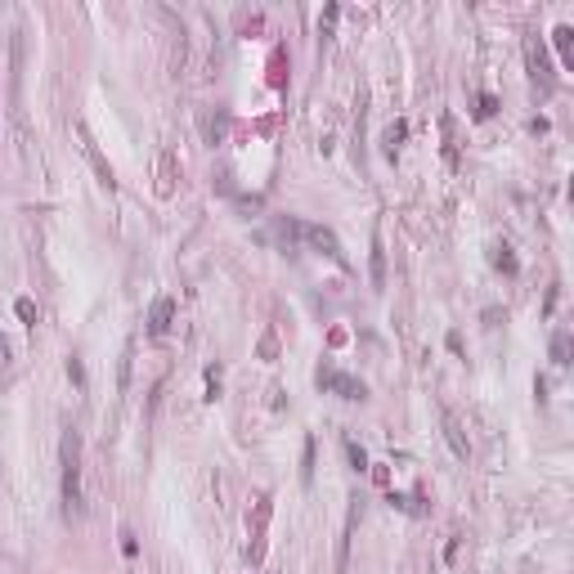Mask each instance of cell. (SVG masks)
I'll use <instances>...</instances> for the list:
<instances>
[{
	"mask_svg": "<svg viewBox=\"0 0 574 574\" xmlns=\"http://www.w3.org/2000/svg\"><path fill=\"white\" fill-rule=\"evenodd\" d=\"M494 265H498L503 274H516V256H512V247H507V243L494 247Z\"/></svg>",
	"mask_w": 574,
	"mask_h": 574,
	"instance_id": "8fae6325",
	"label": "cell"
},
{
	"mask_svg": "<svg viewBox=\"0 0 574 574\" xmlns=\"http://www.w3.org/2000/svg\"><path fill=\"white\" fill-rule=\"evenodd\" d=\"M337 14H341V9H337V5H328V14H323V36L332 32V23H337Z\"/></svg>",
	"mask_w": 574,
	"mask_h": 574,
	"instance_id": "ac0fdd59",
	"label": "cell"
},
{
	"mask_svg": "<svg viewBox=\"0 0 574 574\" xmlns=\"http://www.w3.org/2000/svg\"><path fill=\"white\" fill-rule=\"evenodd\" d=\"M171 314H175V301H171V296H157L153 310H148V332L153 337H162V332L171 328Z\"/></svg>",
	"mask_w": 574,
	"mask_h": 574,
	"instance_id": "8992f818",
	"label": "cell"
},
{
	"mask_svg": "<svg viewBox=\"0 0 574 574\" xmlns=\"http://www.w3.org/2000/svg\"><path fill=\"white\" fill-rule=\"evenodd\" d=\"M287 229H292L296 238H305V243H314L319 252H328L332 261H341V243H337V234H332V229H323V225H305V220H292Z\"/></svg>",
	"mask_w": 574,
	"mask_h": 574,
	"instance_id": "7a4b0ae2",
	"label": "cell"
},
{
	"mask_svg": "<svg viewBox=\"0 0 574 574\" xmlns=\"http://www.w3.org/2000/svg\"><path fill=\"white\" fill-rule=\"evenodd\" d=\"M440 422H444V440H449V449H453L458 458H467V453H471V444H467L462 426H458V417L449 413V408H440Z\"/></svg>",
	"mask_w": 574,
	"mask_h": 574,
	"instance_id": "52a82bcc",
	"label": "cell"
},
{
	"mask_svg": "<svg viewBox=\"0 0 574 574\" xmlns=\"http://www.w3.org/2000/svg\"><path fill=\"white\" fill-rule=\"evenodd\" d=\"M319 386L323 390H337L341 399H363V395H368V386H363V381L346 377V372H337V368H319Z\"/></svg>",
	"mask_w": 574,
	"mask_h": 574,
	"instance_id": "3957f363",
	"label": "cell"
},
{
	"mask_svg": "<svg viewBox=\"0 0 574 574\" xmlns=\"http://www.w3.org/2000/svg\"><path fill=\"white\" fill-rule=\"evenodd\" d=\"M404 135H408V121H390V126H386V148L395 153V144L404 139Z\"/></svg>",
	"mask_w": 574,
	"mask_h": 574,
	"instance_id": "7c38bea8",
	"label": "cell"
},
{
	"mask_svg": "<svg viewBox=\"0 0 574 574\" xmlns=\"http://www.w3.org/2000/svg\"><path fill=\"white\" fill-rule=\"evenodd\" d=\"M525 59H530V76L534 81H543V90H552L557 85V72H552V63H548V50H543V41H525Z\"/></svg>",
	"mask_w": 574,
	"mask_h": 574,
	"instance_id": "277c9868",
	"label": "cell"
},
{
	"mask_svg": "<svg viewBox=\"0 0 574 574\" xmlns=\"http://www.w3.org/2000/svg\"><path fill=\"white\" fill-rule=\"evenodd\" d=\"M552 41H557V50H561V59H574V54H570V45H574V27L570 23H557V32H552Z\"/></svg>",
	"mask_w": 574,
	"mask_h": 574,
	"instance_id": "9c48e42d",
	"label": "cell"
},
{
	"mask_svg": "<svg viewBox=\"0 0 574 574\" xmlns=\"http://www.w3.org/2000/svg\"><path fill=\"white\" fill-rule=\"evenodd\" d=\"M14 310H18V319H23V323H36V305L27 301V296H23V301L14 305Z\"/></svg>",
	"mask_w": 574,
	"mask_h": 574,
	"instance_id": "5bb4252c",
	"label": "cell"
},
{
	"mask_svg": "<svg viewBox=\"0 0 574 574\" xmlns=\"http://www.w3.org/2000/svg\"><path fill=\"white\" fill-rule=\"evenodd\" d=\"M301 476H305V480L314 476V440H305V467H301Z\"/></svg>",
	"mask_w": 574,
	"mask_h": 574,
	"instance_id": "2e32d148",
	"label": "cell"
},
{
	"mask_svg": "<svg viewBox=\"0 0 574 574\" xmlns=\"http://www.w3.org/2000/svg\"><path fill=\"white\" fill-rule=\"evenodd\" d=\"M5 355H9V350H5V341H0V363H5Z\"/></svg>",
	"mask_w": 574,
	"mask_h": 574,
	"instance_id": "d6986e66",
	"label": "cell"
},
{
	"mask_svg": "<svg viewBox=\"0 0 574 574\" xmlns=\"http://www.w3.org/2000/svg\"><path fill=\"white\" fill-rule=\"evenodd\" d=\"M76 135H81V144H85V153H90V162H94V171H99V180L112 189V166L103 162V153H99V144H94V135H90V126L85 121H76Z\"/></svg>",
	"mask_w": 574,
	"mask_h": 574,
	"instance_id": "5b68a950",
	"label": "cell"
},
{
	"mask_svg": "<svg viewBox=\"0 0 574 574\" xmlns=\"http://www.w3.org/2000/svg\"><path fill=\"white\" fill-rule=\"evenodd\" d=\"M372 287H386V252H381V238H372Z\"/></svg>",
	"mask_w": 574,
	"mask_h": 574,
	"instance_id": "ba28073f",
	"label": "cell"
},
{
	"mask_svg": "<svg viewBox=\"0 0 574 574\" xmlns=\"http://www.w3.org/2000/svg\"><path fill=\"white\" fill-rule=\"evenodd\" d=\"M346 453H350V462H355V471H368V453H363L355 440H346Z\"/></svg>",
	"mask_w": 574,
	"mask_h": 574,
	"instance_id": "4fadbf2b",
	"label": "cell"
},
{
	"mask_svg": "<svg viewBox=\"0 0 574 574\" xmlns=\"http://www.w3.org/2000/svg\"><path fill=\"white\" fill-rule=\"evenodd\" d=\"M494 108H498V99H494V94H480V108H476V112H480V117H489Z\"/></svg>",
	"mask_w": 574,
	"mask_h": 574,
	"instance_id": "e0dca14e",
	"label": "cell"
},
{
	"mask_svg": "<svg viewBox=\"0 0 574 574\" xmlns=\"http://www.w3.org/2000/svg\"><path fill=\"white\" fill-rule=\"evenodd\" d=\"M552 363H570V332H552Z\"/></svg>",
	"mask_w": 574,
	"mask_h": 574,
	"instance_id": "30bf717a",
	"label": "cell"
},
{
	"mask_svg": "<svg viewBox=\"0 0 574 574\" xmlns=\"http://www.w3.org/2000/svg\"><path fill=\"white\" fill-rule=\"evenodd\" d=\"M68 377L76 381V386H85V368H81V359H76V355L68 359Z\"/></svg>",
	"mask_w": 574,
	"mask_h": 574,
	"instance_id": "9a60e30c",
	"label": "cell"
},
{
	"mask_svg": "<svg viewBox=\"0 0 574 574\" xmlns=\"http://www.w3.org/2000/svg\"><path fill=\"white\" fill-rule=\"evenodd\" d=\"M59 462H63V516H68V521H81L85 516V494H81V435H76V430H63Z\"/></svg>",
	"mask_w": 574,
	"mask_h": 574,
	"instance_id": "6da1fadb",
	"label": "cell"
}]
</instances>
